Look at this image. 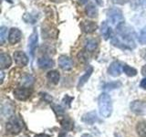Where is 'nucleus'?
Instances as JSON below:
<instances>
[{
  "label": "nucleus",
  "instance_id": "nucleus-1",
  "mask_svg": "<svg viewBox=\"0 0 146 137\" xmlns=\"http://www.w3.org/2000/svg\"><path fill=\"white\" fill-rule=\"evenodd\" d=\"M117 33L119 34V36L121 37L123 42H124L123 44L126 46L127 49H132L135 48V43L133 39L134 32L131 27L126 26L122 23V24L117 27Z\"/></svg>",
  "mask_w": 146,
  "mask_h": 137
},
{
  "label": "nucleus",
  "instance_id": "nucleus-2",
  "mask_svg": "<svg viewBox=\"0 0 146 137\" xmlns=\"http://www.w3.org/2000/svg\"><path fill=\"white\" fill-rule=\"evenodd\" d=\"M100 114L104 118H109L112 113V102L108 93H102L98 99Z\"/></svg>",
  "mask_w": 146,
  "mask_h": 137
},
{
  "label": "nucleus",
  "instance_id": "nucleus-3",
  "mask_svg": "<svg viewBox=\"0 0 146 137\" xmlns=\"http://www.w3.org/2000/svg\"><path fill=\"white\" fill-rule=\"evenodd\" d=\"M23 128V122L16 116H13L8 120L6 125L7 131L11 134H17Z\"/></svg>",
  "mask_w": 146,
  "mask_h": 137
},
{
  "label": "nucleus",
  "instance_id": "nucleus-4",
  "mask_svg": "<svg viewBox=\"0 0 146 137\" xmlns=\"http://www.w3.org/2000/svg\"><path fill=\"white\" fill-rule=\"evenodd\" d=\"M107 17L109 21L111 23L112 25L119 26L124 22V17H123L122 12L118 8H111L110 9L107 13Z\"/></svg>",
  "mask_w": 146,
  "mask_h": 137
},
{
  "label": "nucleus",
  "instance_id": "nucleus-5",
  "mask_svg": "<svg viewBox=\"0 0 146 137\" xmlns=\"http://www.w3.org/2000/svg\"><path fill=\"white\" fill-rule=\"evenodd\" d=\"M13 93L16 99L19 100H26L30 97L31 90L27 87H19V88L15 89Z\"/></svg>",
  "mask_w": 146,
  "mask_h": 137
},
{
  "label": "nucleus",
  "instance_id": "nucleus-6",
  "mask_svg": "<svg viewBox=\"0 0 146 137\" xmlns=\"http://www.w3.org/2000/svg\"><path fill=\"white\" fill-rule=\"evenodd\" d=\"M130 108L131 112H133L136 114H140V115L146 112V104L141 100H133L132 102H131Z\"/></svg>",
  "mask_w": 146,
  "mask_h": 137
},
{
  "label": "nucleus",
  "instance_id": "nucleus-7",
  "mask_svg": "<svg viewBox=\"0 0 146 137\" xmlns=\"http://www.w3.org/2000/svg\"><path fill=\"white\" fill-rule=\"evenodd\" d=\"M123 70V65L119 61H113L108 68L109 74L112 77H118L121 75V70Z\"/></svg>",
  "mask_w": 146,
  "mask_h": 137
},
{
  "label": "nucleus",
  "instance_id": "nucleus-8",
  "mask_svg": "<svg viewBox=\"0 0 146 137\" xmlns=\"http://www.w3.org/2000/svg\"><path fill=\"white\" fill-rule=\"evenodd\" d=\"M22 38V33L19 29H16V27H13L9 31V35H8V41L9 43L14 45L17 44V42H19L20 39Z\"/></svg>",
  "mask_w": 146,
  "mask_h": 137
},
{
  "label": "nucleus",
  "instance_id": "nucleus-9",
  "mask_svg": "<svg viewBox=\"0 0 146 137\" xmlns=\"http://www.w3.org/2000/svg\"><path fill=\"white\" fill-rule=\"evenodd\" d=\"M13 56H14V59H15V61L17 66L24 67L27 65V62H29L27 56L23 51H16L14 53Z\"/></svg>",
  "mask_w": 146,
  "mask_h": 137
},
{
  "label": "nucleus",
  "instance_id": "nucleus-10",
  "mask_svg": "<svg viewBox=\"0 0 146 137\" xmlns=\"http://www.w3.org/2000/svg\"><path fill=\"white\" fill-rule=\"evenodd\" d=\"M58 65L64 70H70L73 67V61L66 56H60L58 58Z\"/></svg>",
  "mask_w": 146,
  "mask_h": 137
},
{
  "label": "nucleus",
  "instance_id": "nucleus-11",
  "mask_svg": "<svg viewBox=\"0 0 146 137\" xmlns=\"http://www.w3.org/2000/svg\"><path fill=\"white\" fill-rule=\"evenodd\" d=\"M80 29L85 33H92L98 29V26L95 22L92 21H83L80 23Z\"/></svg>",
  "mask_w": 146,
  "mask_h": 137
},
{
  "label": "nucleus",
  "instance_id": "nucleus-12",
  "mask_svg": "<svg viewBox=\"0 0 146 137\" xmlns=\"http://www.w3.org/2000/svg\"><path fill=\"white\" fill-rule=\"evenodd\" d=\"M81 120L83 122L87 123V124L92 125L98 121V116H97V112L95 111L90 112L88 113H85L83 116H82Z\"/></svg>",
  "mask_w": 146,
  "mask_h": 137
},
{
  "label": "nucleus",
  "instance_id": "nucleus-13",
  "mask_svg": "<svg viewBox=\"0 0 146 137\" xmlns=\"http://www.w3.org/2000/svg\"><path fill=\"white\" fill-rule=\"evenodd\" d=\"M38 33H36V31H34L29 37V48L30 49V53L32 56L34 55L35 49H36V46H38Z\"/></svg>",
  "mask_w": 146,
  "mask_h": 137
},
{
  "label": "nucleus",
  "instance_id": "nucleus-14",
  "mask_svg": "<svg viewBox=\"0 0 146 137\" xmlns=\"http://www.w3.org/2000/svg\"><path fill=\"white\" fill-rule=\"evenodd\" d=\"M38 64L41 68H49L54 66V61L48 57H41L38 59Z\"/></svg>",
  "mask_w": 146,
  "mask_h": 137
},
{
  "label": "nucleus",
  "instance_id": "nucleus-15",
  "mask_svg": "<svg viewBox=\"0 0 146 137\" xmlns=\"http://www.w3.org/2000/svg\"><path fill=\"white\" fill-rule=\"evenodd\" d=\"M12 64V61L9 55L6 53H1L0 54V68L1 70H5L8 67H10Z\"/></svg>",
  "mask_w": 146,
  "mask_h": 137
},
{
  "label": "nucleus",
  "instance_id": "nucleus-16",
  "mask_svg": "<svg viewBox=\"0 0 146 137\" xmlns=\"http://www.w3.org/2000/svg\"><path fill=\"white\" fill-rule=\"evenodd\" d=\"M93 72V68L91 66H89L88 68H87V70L85 72L84 75H82L80 80H79V83H78V88H81L82 86H83L87 81H88V80L90 79V77L91 76V74H92Z\"/></svg>",
  "mask_w": 146,
  "mask_h": 137
},
{
  "label": "nucleus",
  "instance_id": "nucleus-17",
  "mask_svg": "<svg viewBox=\"0 0 146 137\" xmlns=\"http://www.w3.org/2000/svg\"><path fill=\"white\" fill-rule=\"evenodd\" d=\"M100 32H102V34L103 38L105 39H108L112 37V30H111V27H109V25L107 24V22H102Z\"/></svg>",
  "mask_w": 146,
  "mask_h": 137
},
{
  "label": "nucleus",
  "instance_id": "nucleus-18",
  "mask_svg": "<svg viewBox=\"0 0 146 137\" xmlns=\"http://www.w3.org/2000/svg\"><path fill=\"white\" fill-rule=\"evenodd\" d=\"M59 122H60V124H61L62 128L66 131H70L74 128V123H73V122L70 118L64 117L63 119H61V120H59Z\"/></svg>",
  "mask_w": 146,
  "mask_h": 137
},
{
  "label": "nucleus",
  "instance_id": "nucleus-19",
  "mask_svg": "<svg viewBox=\"0 0 146 137\" xmlns=\"http://www.w3.org/2000/svg\"><path fill=\"white\" fill-rule=\"evenodd\" d=\"M47 78L49 80V82H51V83H53V84H58L60 76H59V73L57 70H51V71L48 72Z\"/></svg>",
  "mask_w": 146,
  "mask_h": 137
},
{
  "label": "nucleus",
  "instance_id": "nucleus-20",
  "mask_svg": "<svg viewBox=\"0 0 146 137\" xmlns=\"http://www.w3.org/2000/svg\"><path fill=\"white\" fill-rule=\"evenodd\" d=\"M136 132L140 137H146V122L143 121L137 123Z\"/></svg>",
  "mask_w": 146,
  "mask_h": 137
},
{
  "label": "nucleus",
  "instance_id": "nucleus-21",
  "mask_svg": "<svg viewBox=\"0 0 146 137\" xmlns=\"http://www.w3.org/2000/svg\"><path fill=\"white\" fill-rule=\"evenodd\" d=\"M97 47H98V42L95 39H89L86 40V42H85V48H86L87 50H88V51L92 52V51H94L96 49H97Z\"/></svg>",
  "mask_w": 146,
  "mask_h": 137
},
{
  "label": "nucleus",
  "instance_id": "nucleus-22",
  "mask_svg": "<svg viewBox=\"0 0 146 137\" xmlns=\"http://www.w3.org/2000/svg\"><path fill=\"white\" fill-rule=\"evenodd\" d=\"M86 13H87V15H88V17H96L98 15L97 8H96L95 6L92 4H89L88 6H87Z\"/></svg>",
  "mask_w": 146,
  "mask_h": 137
},
{
  "label": "nucleus",
  "instance_id": "nucleus-23",
  "mask_svg": "<svg viewBox=\"0 0 146 137\" xmlns=\"http://www.w3.org/2000/svg\"><path fill=\"white\" fill-rule=\"evenodd\" d=\"M123 71H124L125 74L129 77H134L137 75V70L135 68L130 67L129 65H126V64L123 65Z\"/></svg>",
  "mask_w": 146,
  "mask_h": 137
},
{
  "label": "nucleus",
  "instance_id": "nucleus-24",
  "mask_svg": "<svg viewBox=\"0 0 146 137\" xmlns=\"http://www.w3.org/2000/svg\"><path fill=\"white\" fill-rule=\"evenodd\" d=\"M131 6L133 9H141L146 7V0H132Z\"/></svg>",
  "mask_w": 146,
  "mask_h": 137
},
{
  "label": "nucleus",
  "instance_id": "nucleus-25",
  "mask_svg": "<svg viewBox=\"0 0 146 137\" xmlns=\"http://www.w3.org/2000/svg\"><path fill=\"white\" fill-rule=\"evenodd\" d=\"M34 82V78L30 76V75H27L23 78V80H22V84L24 85L25 87H29L33 84Z\"/></svg>",
  "mask_w": 146,
  "mask_h": 137
},
{
  "label": "nucleus",
  "instance_id": "nucleus-26",
  "mask_svg": "<svg viewBox=\"0 0 146 137\" xmlns=\"http://www.w3.org/2000/svg\"><path fill=\"white\" fill-rule=\"evenodd\" d=\"M121 86V83L120 81H115V82H110V83H107L106 85L104 86V89L107 90H111L114 89H117L119 87Z\"/></svg>",
  "mask_w": 146,
  "mask_h": 137
},
{
  "label": "nucleus",
  "instance_id": "nucleus-27",
  "mask_svg": "<svg viewBox=\"0 0 146 137\" xmlns=\"http://www.w3.org/2000/svg\"><path fill=\"white\" fill-rule=\"evenodd\" d=\"M138 40L141 45H146V27L141 30L138 37Z\"/></svg>",
  "mask_w": 146,
  "mask_h": 137
},
{
  "label": "nucleus",
  "instance_id": "nucleus-28",
  "mask_svg": "<svg viewBox=\"0 0 146 137\" xmlns=\"http://www.w3.org/2000/svg\"><path fill=\"white\" fill-rule=\"evenodd\" d=\"M7 29L6 27H2L0 29V42H1V44L5 43V41L7 39Z\"/></svg>",
  "mask_w": 146,
  "mask_h": 137
},
{
  "label": "nucleus",
  "instance_id": "nucleus-29",
  "mask_svg": "<svg viewBox=\"0 0 146 137\" xmlns=\"http://www.w3.org/2000/svg\"><path fill=\"white\" fill-rule=\"evenodd\" d=\"M52 108L54 110L55 113H56L58 116H60V115H62V114H64V109L60 106V105L52 104Z\"/></svg>",
  "mask_w": 146,
  "mask_h": 137
},
{
  "label": "nucleus",
  "instance_id": "nucleus-30",
  "mask_svg": "<svg viewBox=\"0 0 146 137\" xmlns=\"http://www.w3.org/2000/svg\"><path fill=\"white\" fill-rule=\"evenodd\" d=\"M129 1H130V0H112L113 3L119 4V5H124V4L128 3Z\"/></svg>",
  "mask_w": 146,
  "mask_h": 137
},
{
  "label": "nucleus",
  "instance_id": "nucleus-31",
  "mask_svg": "<svg viewBox=\"0 0 146 137\" xmlns=\"http://www.w3.org/2000/svg\"><path fill=\"white\" fill-rule=\"evenodd\" d=\"M140 86H141V88H143V90H146V78H144L143 80H141Z\"/></svg>",
  "mask_w": 146,
  "mask_h": 137
},
{
  "label": "nucleus",
  "instance_id": "nucleus-32",
  "mask_svg": "<svg viewBox=\"0 0 146 137\" xmlns=\"http://www.w3.org/2000/svg\"><path fill=\"white\" fill-rule=\"evenodd\" d=\"M141 74H143L144 77H146V64L141 68Z\"/></svg>",
  "mask_w": 146,
  "mask_h": 137
},
{
  "label": "nucleus",
  "instance_id": "nucleus-33",
  "mask_svg": "<svg viewBox=\"0 0 146 137\" xmlns=\"http://www.w3.org/2000/svg\"><path fill=\"white\" fill-rule=\"evenodd\" d=\"M35 137H50V136L46 134H36Z\"/></svg>",
  "mask_w": 146,
  "mask_h": 137
},
{
  "label": "nucleus",
  "instance_id": "nucleus-34",
  "mask_svg": "<svg viewBox=\"0 0 146 137\" xmlns=\"http://www.w3.org/2000/svg\"><path fill=\"white\" fill-rule=\"evenodd\" d=\"M81 137H93L92 135H90V134H83Z\"/></svg>",
  "mask_w": 146,
  "mask_h": 137
},
{
  "label": "nucleus",
  "instance_id": "nucleus-35",
  "mask_svg": "<svg viewBox=\"0 0 146 137\" xmlns=\"http://www.w3.org/2000/svg\"><path fill=\"white\" fill-rule=\"evenodd\" d=\"M3 80H4V72L1 71V83L3 82Z\"/></svg>",
  "mask_w": 146,
  "mask_h": 137
}]
</instances>
